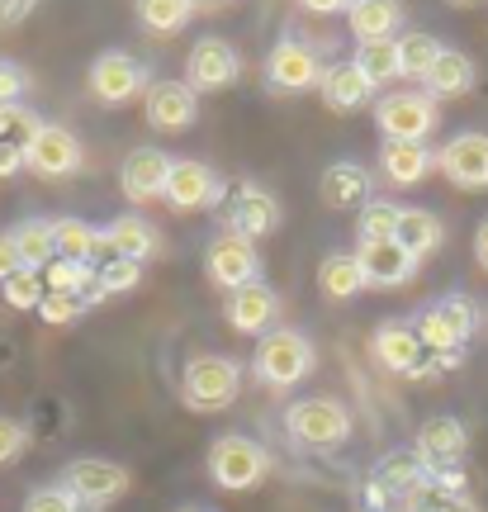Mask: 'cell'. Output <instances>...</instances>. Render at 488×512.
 Returning a JSON list of instances; mask_svg holds the SVG:
<instances>
[{"mask_svg":"<svg viewBox=\"0 0 488 512\" xmlns=\"http://www.w3.org/2000/svg\"><path fill=\"white\" fill-rule=\"evenodd\" d=\"M242 394V366L233 356H218V351H199L190 356L181 370V403L190 413H223L233 408Z\"/></svg>","mask_w":488,"mask_h":512,"instance_id":"6da1fadb","label":"cell"},{"mask_svg":"<svg viewBox=\"0 0 488 512\" xmlns=\"http://www.w3.org/2000/svg\"><path fill=\"white\" fill-rule=\"evenodd\" d=\"M318 366V351L308 342L304 332L294 328H271L261 337V347H256V380L271 384V389H294V384H304Z\"/></svg>","mask_w":488,"mask_h":512,"instance_id":"7a4b0ae2","label":"cell"},{"mask_svg":"<svg viewBox=\"0 0 488 512\" xmlns=\"http://www.w3.org/2000/svg\"><path fill=\"white\" fill-rule=\"evenodd\" d=\"M474 328H479V304H474L470 294H446V299L427 304L413 318V332H417V342H422V351H436V356L460 351L474 337Z\"/></svg>","mask_w":488,"mask_h":512,"instance_id":"3957f363","label":"cell"},{"mask_svg":"<svg viewBox=\"0 0 488 512\" xmlns=\"http://www.w3.org/2000/svg\"><path fill=\"white\" fill-rule=\"evenodd\" d=\"M266 475H271V456H266L261 441L242 437V432H223L209 446V479H214L218 489L247 494L256 484H266Z\"/></svg>","mask_w":488,"mask_h":512,"instance_id":"277c9868","label":"cell"},{"mask_svg":"<svg viewBox=\"0 0 488 512\" xmlns=\"http://www.w3.org/2000/svg\"><path fill=\"white\" fill-rule=\"evenodd\" d=\"M285 427H290V437L299 446H313V451H332V446H342L351 437V413H346L337 399H323V394H313V399H294L290 413H285Z\"/></svg>","mask_w":488,"mask_h":512,"instance_id":"5b68a950","label":"cell"},{"mask_svg":"<svg viewBox=\"0 0 488 512\" xmlns=\"http://www.w3.org/2000/svg\"><path fill=\"white\" fill-rule=\"evenodd\" d=\"M62 489L81 503V508H109L133 489V475H128L119 460H100V456H81L62 470Z\"/></svg>","mask_w":488,"mask_h":512,"instance_id":"8992f818","label":"cell"},{"mask_svg":"<svg viewBox=\"0 0 488 512\" xmlns=\"http://www.w3.org/2000/svg\"><path fill=\"white\" fill-rule=\"evenodd\" d=\"M375 124L389 143H427L436 133V100L427 91H394L375 105Z\"/></svg>","mask_w":488,"mask_h":512,"instance_id":"52a82bcc","label":"cell"},{"mask_svg":"<svg viewBox=\"0 0 488 512\" xmlns=\"http://www.w3.org/2000/svg\"><path fill=\"white\" fill-rule=\"evenodd\" d=\"M81 162H86L81 138L62 124H38V133L24 143V166L43 181H67V176L81 171Z\"/></svg>","mask_w":488,"mask_h":512,"instance_id":"ba28073f","label":"cell"},{"mask_svg":"<svg viewBox=\"0 0 488 512\" xmlns=\"http://www.w3.org/2000/svg\"><path fill=\"white\" fill-rule=\"evenodd\" d=\"M280 219H285L280 200H275L271 190H261V185H237V195L223 200V228L233 238H247V242L266 238V233L280 228Z\"/></svg>","mask_w":488,"mask_h":512,"instance_id":"9c48e42d","label":"cell"},{"mask_svg":"<svg viewBox=\"0 0 488 512\" xmlns=\"http://www.w3.org/2000/svg\"><path fill=\"white\" fill-rule=\"evenodd\" d=\"M237 76H242V57L223 38H199L190 57H185V86L195 95L228 91V86H237Z\"/></svg>","mask_w":488,"mask_h":512,"instance_id":"30bf717a","label":"cell"},{"mask_svg":"<svg viewBox=\"0 0 488 512\" xmlns=\"http://www.w3.org/2000/svg\"><path fill=\"white\" fill-rule=\"evenodd\" d=\"M204 271L214 280L218 290H242V285H252L261 280V256L247 238H233V233H218L209 247H204Z\"/></svg>","mask_w":488,"mask_h":512,"instance_id":"8fae6325","label":"cell"},{"mask_svg":"<svg viewBox=\"0 0 488 512\" xmlns=\"http://www.w3.org/2000/svg\"><path fill=\"white\" fill-rule=\"evenodd\" d=\"M147 67L138 57L128 53H100L91 62V95L100 105H128V100H138L147 95Z\"/></svg>","mask_w":488,"mask_h":512,"instance_id":"7c38bea8","label":"cell"},{"mask_svg":"<svg viewBox=\"0 0 488 512\" xmlns=\"http://www.w3.org/2000/svg\"><path fill=\"white\" fill-rule=\"evenodd\" d=\"M318 76H323V62L308 43H294V38H280L266 57V81H271L280 95H304L318 91Z\"/></svg>","mask_w":488,"mask_h":512,"instance_id":"4fadbf2b","label":"cell"},{"mask_svg":"<svg viewBox=\"0 0 488 512\" xmlns=\"http://www.w3.org/2000/svg\"><path fill=\"white\" fill-rule=\"evenodd\" d=\"M436 171L460 190H488V133H455L436 152Z\"/></svg>","mask_w":488,"mask_h":512,"instance_id":"5bb4252c","label":"cell"},{"mask_svg":"<svg viewBox=\"0 0 488 512\" xmlns=\"http://www.w3.org/2000/svg\"><path fill=\"white\" fill-rule=\"evenodd\" d=\"M162 200L181 214H195V209H214L223 204V181L204 162H171V176H166Z\"/></svg>","mask_w":488,"mask_h":512,"instance_id":"9a60e30c","label":"cell"},{"mask_svg":"<svg viewBox=\"0 0 488 512\" xmlns=\"http://www.w3.org/2000/svg\"><path fill=\"white\" fill-rule=\"evenodd\" d=\"M470 451V432H465V422L460 418H432L422 422V432H417V446L413 456L432 470V475H446L451 465H460Z\"/></svg>","mask_w":488,"mask_h":512,"instance_id":"2e32d148","label":"cell"},{"mask_svg":"<svg viewBox=\"0 0 488 512\" xmlns=\"http://www.w3.org/2000/svg\"><path fill=\"white\" fill-rule=\"evenodd\" d=\"M166 176H171V157H166L162 147H133L124 157V166H119V190L133 204L162 200Z\"/></svg>","mask_w":488,"mask_h":512,"instance_id":"e0dca14e","label":"cell"},{"mask_svg":"<svg viewBox=\"0 0 488 512\" xmlns=\"http://www.w3.org/2000/svg\"><path fill=\"white\" fill-rule=\"evenodd\" d=\"M356 261H361L365 290H398L417 275V256H408L394 238L389 242H361L356 247Z\"/></svg>","mask_w":488,"mask_h":512,"instance_id":"ac0fdd59","label":"cell"},{"mask_svg":"<svg viewBox=\"0 0 488 512\" xmlns=\"http://www.w3.org/2000/svg\"><path fill=\"white\" fill-rule=\"evenodd\" d=\"M199 119V95L185 81H152L147 86V124L162 133H181Z\"/></svg>","mask_w":488,"mask_h":512,"instance_id":"d6986e66","label":"cell"},{"mask_svg":"<svg viewBox=\"0 0 488 512\" xmlns=\"http://www.w3.org/2000/svg\"><path fill=\"white\" fill-rule=\"evenodd\" d=\"M228 323H233L237 332H247V337H266V332L275 328V318H280V294L271 290V285H261V280H252V285H242V290L228 294Z\"/></svg>","mask_w":488,"mask_h":512,"instance_id":"ffe728a7","label":"cell"},{"mask_svg":"<svg viewBox=\"0 0 488 512\" xmlns=\"http://www.w3.org/2000/svg\"><path fill=\"white\" fill-rule=\"evenodd\" d=\"M100 242H105V256H124V261H138V266H147L152 256L162 252V233L143 214H124L109 228H100Z\"/></svg>","mask_w":488,"mask_h":512,"instance_id":"44dd1931","label":"cell"},{"mask_svg":"<svg viewBox=\"0 0 488 512\" xmlns=\"http://www.w3.org/2000/svg\"><path fill=\"white\" fill-rule=\"evenodd\" d=\"M318 95H323V105L332 114H356L370 105L375 86L356 72V62H332V67H323V76H318Z\"/></svg>","mask_w":488,"mask_h":512,"instance_id":"7402d4cb","label":"cell"},{"mask_svg":"<svg viewBox=\"0 0 488 512\" xmlns=\"http://www.w3.org/2000/svg\"><path fill=\"white\" fill-rule=\"evenodd\" d=\"M318 195L327 209H361V204H370L375 185H370V171L361 162H332L318 176Z\"/></svg>","mask_w":488,"mask_h":512,"instance_id":"603a6c76","label":"cell"},{"mask_svg":"<svg viewBox=\"0 0 488 512\" xmlns=\"http://www.w3.org/2000/svg\"><path fill=\"white\" fill-rule=\"evenodd\" d=\"M375 361H380L384 370H394V375H422V342H417L413 323H384L380 332H375Z\"/></svg>","mask_w":488,"mask_h":512,"instance_id":"cb8c5ba5","label":"cell"},{"mask_svg":"<svg viewBox=\"0 0 488 512\" xmlns=\"http://www.w3.org/2000/svg\"><path fill=\"white\" fill-rule=\"evenodd\" d=\"M380 171L394 185H422L436 171V152L427 143H389L380 147Z\"/></svg>","mask_w":488,"mask_h":512,"instance_id":"d4e9b609","label":"cell"},{"mask_svg":"<svg viewBox=\"0 0 488 512\" xmlns=\"http://www.w3.org/2000/svg\"><path fill=\"white\" fill-rule=\"evenodd\" d=\"M422 81H427V95L441 105V100H460V95H470L474 81H479V72H474V57L455 53V48H441V57L432 62V72L422 76Z\"/></svg>","mask_w":488,"mask_h":512,"instance_id":"484cf974","label":"cell"},{"mask_svg":"<svg viewBox=\"0 0 488 512\" xmlns=\"http://www.w3.org/2000/svg\"><path fill=\"white\" fill-rule=\"evenodd\" d=\"M394 242L403 247L408 256H432L441 252V242H446V228L436 219L432 209H398V228H394Z\"/></svg>","mask_w":488,"mask_h":512,"instance_id":"4316f807","label":"cell"},{"mask_svg":"<svg viewBox=\"0 0 488 512\" xmlns=\"http://www.w3.org/2000/svg\"><path fill=\"white\" fill-rule=\"evenodd\" d=\"M346 24H351V38H356V43L394 38L398 24H403V5H398V0H361V5L346 10Z\"/></svg>","mask_w":488,"mask_h":512,"instance_id":"83f0119b","label":"cell"},{"mask_svg":"<svg viewBox=\"0 0 488 512\" xmlns=\"http://www.w3.org/2000/svg\"><path fill=\"white\" fill-rule=\"evenodd\" d=\"M10 242H15L19 266H24V271H38V275H43V266H48V261H57L53 219H24L15 233H10Z\"/></svg>","mask_w":488,"mask_h":512,"instance_id":"f1b7e54d","label":"cell"},{"mask_svg":"<svg viewBox=\"0 0 488 512\" xmlns=\"http://www.w3.org/2000/svg\"><path fill=\"white\" fill-rule=\"evenodd\" d=\"M318 290L327 294V299H356V294L365 290V275H361V261H356V252H327L323 266H318Z\"/></svg>","mask_w":488,"mask_h":512,"instance_id":"f546056e","label":"cell"},{"mask_svg":"<svg viewBox=\"0 0 488 512\" xmlns=\"http://www.w3.org/2000/svg\"><path fill=\"white\" fill-rule=\"evenodd\" d=\"M53 242L62 261H81V266H91L95 256L105 252L100 228H91L86 219H53Z\"/></svg>","mask_w":488,"mask_h":512,"instance_id":"4dcf8cb0","label":"cell"},{"mask_svg":"<svg viewBox=\"0 0 488 512\" xmlns=\"http://www.w3.org/2000/svg\"><path fill=\"white\" fill-rule=\"evenodd\" d=\"M143 285V266L138 261H124V256H105V266H95V285L86 294V304H100L109 294H128Z\"/></svg>","mask_w":488,"mask_h":512,"instance_id":"1f68e13d","label":"cell"},{"mask_svg":"<svg viewBox=\"0 0 488 512\" xmlns=\"http://www.w3.org/2000/svg\"><path fill=\"white\" fill-rule=\"evenodd\" d=\"M356 72H361L370 86L398 81V76H403V67H398V38H375V43H361V48H356Z\"/></svg>","mask_w":488,"mask_h":512,"instance_id":"d6a6232c","label":"cell"},{"mask_svg":"<svg viewBox=\"0 0 488 512\" xmlns=\"http://www.w3.org/2000/svg\"><path fill=\"white\" fill-rule=\"evenodd\" d=\"M138 5V24L147 34H181L185 24L195 19L190 0H133Z\"/></svg>","mask_w":488,"mask_h":512,"instance_id":"836d02e7","label":"cell"},{"mask_svg":"<svg viewBox=\"0 0 488 512\" xmlns=\"http://www.w3.org/2000/svg\"><path fill=\"white\" fill-rule=\"evenodd\" d=\"M427 479H432V470L417 456H408V451H398V456H389L380 465V489H394V494H422Z\"/></svg>","mask_w":488,"mask_h":512,"instance_id":"e575fe53","label":"cell"},{"mask_svg":"<svg viewBox=\"0 0 488 512\" xmlns=\"http://www.w3.org/2000/svg\"><path fill=\"white\" fill-rule=\"evenodd\" d=\"M436 57H441V38H432L427 29H408L398 38V67H403V76H427Z\"/></svg>","mask_w":488,"mask_h":512,"instance_id":"d590c367","label":"cell"},{"mask_svg":"<svg viewBox=\"0 0 488 512\" xmlns=\"http://www.w3.org/2000/svg\"><path fill=\"white\" fill-rule=\"evenodd\" d=\"M398 228V204L394 200H370L356 209V238L361 242H389Z\"/></svg>","mask_w":488,"mask_h":512,"instance_id":"8d00e7d4","label":"cell"},{"mask_svg":"<svg viewBox=\"0 0 488 512\" xmlns=\"http://www.w3.org/2000/svg\"><path fill=\"white\" fill-rule=\"evenodd\" d=\"M43 285L53 294H81V299H86L95 285V266H81V261H62V256H57V261L43 266Z\"/></svg>","mask_w":488,"mask_h":512,"instance_id":"74e56055","label":"cell"},{"mask_svg":"<svg viewBox=\"0 0 488 512\" xmlns=\"http://www.w3.org/2000/svg\"><path fill=\"white\" fill-rule=\"evenodd\" d=\"M0 294H5V304L19 313H38V304H43V294H48V285H43V275L38 271H15L5 285H0Z\"/></svg>","mask_w":488,"mask_h":512,"instance_id":"f35d334b","label":"cell"},{"mask_svg":"<svg viewBox=\"0 0 488 512\" xmlns=\"http://www.w3.org/2000/svg\"><path fill=\"white\" fill-rule=\"evenodd\" d=\"M38 124H43V119H38L34 110H24V105H0V143L24 147L38 133Z\"/></svg>","mask_w":488,"mask_h":512,"instance_id":"ab89813d","label":"cell"},{"mask_svg":"<svg viewBox=\"0 0 488 512\" xmlns=\"http://www.w3.org/2000/svg\"><path fill=\"white\" fill-rule=\"evenodd\" d=\"M91 309V304H86V299H81V294H43V304H38V318H43V323H53V328H62V323H76V318H81V313Z\"/></svg>","mask_w":488,"mask_h":512,"instance_id":"60d3db41","label":"cell"},{"mask_svg":"<svg viewBox=\"0 0 488 512\" xmlns=\"http://www.w3.org/2000/svg\"><path fill=\"white\" fill-rule=\"evenodd\" d=\"M24 512H86V508L62 484H43V489H34V494L24 498Z\"/></svg>","mask_w":488,"mask_h":512,"instance_id":"b9f144b4","label":"cell"},{"mask_svg":"<svg viewBox=\"0 0 488 512\" xmlns=\"http://www.w3.org/2000/svg\"><path fill=\"white\" fill-rule=\"evenodd\" d=\"M29 86H34V76L24 72L19 62H10V57H0V105H24V95H29Z\"/></svg>","mask_w":488,"mask_h":512,"instance_id":"7bdbcfd3","label":"cell"},{"mask_svg":"<svg viewBox=\"0 0 488 512\" xmlns=\"http://www.w3.org/2000/svg\"><path fill=\"white\" fill-rule=\"evenodd\" d=\"M24 451H29V427L0 413V465H15Z\"/></svg>","mask_w":488,"mask_h":512,"instance_id":"ee69618b","label":"cell"},{"mask_svg":"<svg viewBox=\"0 0 488 512\" xmlns=\"http://www.w3.org/2000/svg\"><path fill=\"white\" fill-rule=\"evenodd\" d=\"M43 0H0V29H19Z\"/></svg>","mask_w":488,"mask_h":512,"instance_id":"f6af8a7d","label":"cell"},{"mask_svg":"<svg viewBox=\"0 0 488 512\" xmlns=\"http://www.w3.org/2000/svg\"><path fill=\"white\" fill-rule=\"evenodd\" d=\"M413 512H479V503L465 498V494H436V498H427V503L413 508Z\"/></svg>","mask_w":488,"mask_h":512,"instance_id":"bcb514c9","label":"cell"},{"mask_svg":"<svg viewBox=\"0 0 488 512\" xmlns=\"http://www.w3.org/2000/svg\"><path fill=\"white\" fill-rule=\"evenodd\" d=\"M19 171H24V147L0 143V181H10V176H19Z\"/></svg>","mask_w":488,"mask_h":512,"instance_id":"7dc6e473","label":"cell"},{"mask_svg":"<svg viewBox=\"0 0 488 512\" xmlns=\"http://www.w3.org/2000/svg\"><path fill=\"white\" fill-rule=\"evenodd\" d=\"M15 271H24V266H19V252H15V242H10V233H0V285Z\"/></svg>","mask_w":488,"mask_h":512,"instance_id":"c3c4849f","label":"cell"},{"mask_svg":"<svg viewBox=\"0 0 488 512\" xmlns=\"http://www.w3.org/2000/svg\"><path fill=\"white\" fill-rule=\"evenodd\" d=\"M304 10H313V15H337V10H346V0H299Z\"/></svg>","mask_w":488,"mask_h":512,"instance_id":"681fc988","label":"cell"},{"mask_svg":"<svg viewBox=\"0 0 488 512\" xmlns=\"http://www.w3.org/2000/svg\"><path fill=\"white\" fill-rule=\"evenodd\" d=\"M474 256H479V266L488 271V219L479 223V233H474Z\"/></svg>","mask_w":488,"mask_h":512,"instance_id":"f907efd6","label":"cell"},{"mask_svg":"<svg viewBox=\"0 0 488 512\" xmlns=\"http://www.w3.org/2000/svg\"><path fill=\"white\" fill-rule=\"evenodd\" d=\"M451 5H455V10H465V5H474V0H451Z\"/></svg>","mask_w":488,"mask_h":512,"instance_id":"816d5d0a","label":"cell"},{"mask_svg":"<svg viewBox=\"0 0 488 512\" xmlns=\"http://www.w3.org/2000/svg\"><path fill=\"white\" fill-rule=\"evenodd\" d=\"M190 5H218V0H190Z\"/></svg>","mask_w":488,"mask_h":512,"instance_id":"f5cc1de1","label":"cell"},{"mask_svg":"<svg viewBox=\"0 0 488 512\" xmlns=\"http://www.w3.org/2000/svg\"><path fill=\"white\" fill-rule=\"evenodd\" d=\"M181 512H209V508H181Z\"/></svg>","mask_w":488,"mask_h":512,"instance_id":"db71d44e","label":"cell"},{"mask_svg":"<svg viewBox=\"0 0 488 512\" xmlns=\"http://www.w3.org/2000/svg\"><path fill=\"white\" fill-rule=\"evenodd\" d=\"M351 5H361V0H346V10H351Z\"/></svg>","mask_w":488,"mask_h":512,"instance_id":"11a10c76","label":"cell"}]
</instances>
